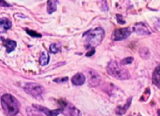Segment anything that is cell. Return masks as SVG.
Returning <instances> with one entry per match:
<instances>
[{"label":"cell","mask_w":160,"mask_h":116,"mask_svg":"<svg viewBox=\"0 0 160 116\" xmlns=\"http://www.w3.org/2000/svg\"><path fill=\"white\" fill-rule=\"evenodd\" d=\"M105 37V31L102 28L96 27L88 31L84 34V45L88 48H94L98 46Z\"/></svg>","instance_id":"1"},{"label":"cell","mask_w":160,"mask_h":116,"mask_svg":"<svg viewBox=\"0 0 160 116\" xmlns=\"http://www.w3.org/2000/svg\"><path fill=\"white\" fill-rule=\"evenodd\" d=\"M24 90L33 97H38L43 92V88L35 83H28L24 86Z\"/></svg>","instance_id":"5"},{"label":"cell","mask_w":160,"mask_h":116,"mask_svg":"<svg viewBox=\"0 0 160 116\" xmlns=\"http://www.w3.org/2000/svg\"><path fill=\"white\" fill-rule=\"evenodd\" d=\"M159 116H160V110L159 111Z\"/></svg>","instance_id":"22"},{"label":"cell","mask_w":160,"mask_h":116,"mask_svg":"<svg viewBox=\"0 0 160 116\" xmlns=\"http://www.w3.org/2000/svg\"><path fill=\"white\" fill-rule=\"evenodd\" d=\"M1 104L5 114L8 116H14L20 111V103L9 94H6L1 98Z\"/></svg>","instance_id":"2"},{"label":"cell","mask_w":160,"mask_h":116,"mask_svg":"<svg viewBox=\"0 0 160 116\" xmlns=\"http://www.w3.org/2000/svg\"><path fill=\"white\" fill-rule=\"evenodd\" d=\"M59 104L60 105L59 109L61 110L63 115L67 116H81V112L77 109L76 107L73 105V104H70V103L67 102V101H63V100H60L59 101Z\"/></svg>","instance_id":"4"},{"label":"cell","mask_w":160,"mask_h":116,"mask_svg":"<svg viewBox=\"0 0 160 116\" xmlns=\"http://www.w3.org/2000/svg\"><path fill=\"white\" fill-rule=\"evenodd\" d=\"M134 61V58L132 57H129V58H127V59H123V61L121 62L122 65H127V64H130Z\"/></svg>","instance_id":"19"},{"label":"cell","mask_w":160,"mask_h":116,"mask_svg":"<svg viewBox=\"0 0 160 116\" xmlns=\"http://www.w3.org/2000/svg\"><path fill=\"white\" fill-rule=\"evenodd\" d=\"M94 54H95V49H94V48H92V49L91 50V51H89L88 53H87V54H86V56H92V55H94Z\"/></svg>","instance_id":"21"},{"label":"cell","mask_w":160,"mask_h":116,"mask_svg":"<svg viewBox=\"0 0 160 116\" xmlns=\"http://www.w3.org/2000/svg\"><path fill=\"white\" fill-rule=\"evenodd\" d=\"M131 34V31L129 28H121V29H117L113 33L114 41H122L128 38Z\"/></svg>","instance_id":"6"},{"label":"cell","mask_w":160,"mask_h":116,"mask_svg":"<svg viewBox=\"0 0 160 116\" xmlns=\"http://www.w3.org/2000/svg\"><path fill=\"white\" fill-rule=\"evenodd\" d=\"M67 80H68V78L67 77H64V78H60V79H56L54 80L55 82H57V83H61V82H66V81H67Z\"/></svg>","instance_id":"20"},{"label":"cell","mask_w":160,"mask_h":116,"mask_svg":"<svg viewBox=\"0 0 160 116\" xmlns=\"http://www.w3.org/2000/svg\"><path fill=\"white\" fill-rule=\"evenodd\" d=\"M49 55H48V52H46L45 51H42V54H41L40 59H39V62L42 65H46L49 62Z\"/></svg>","instance_id":"12"},{"label":"cell","mask_w":160,"mask_h":116,"mask_svg":"<svg viewBox=\"0 0 160 116\" xmlns=\"http://www.w3.org/2000/svg\"><path fill=\"white\" fill-rule=\"evenodd\" d=\"M56 8H57V4H56V2L53 1V0H49V1H48V6H47V9H48V13H53V12L56 10Z\"/></svg>","instance_id":"15"},{"label":"cell","mask_w":160,"mask_h":116,"mask_svg":"<svg viewBox=\"0 0 160 116\" xmlns=\"http://www.w3.org/2000/svg\"><path fill=\"white\" fill-rule=\"evenodd\" d=\"M138 116H141V115H138Z\"/></svg>","instance_id":"23"},{"label":"cell","mask_w":160,"mask_h":116,"mask_svg":"<svg viewBox=\"0 0 160 116\" xmlns=\"http://www.w3.org/2000/svg\"><path fill=\"white\" fill-rule=\"evenodd\" d=\"M38 110L37 109H36V110H34V109H31V108H28V116H42L38 113Z\"/></svg>","instance_id":"17"},{"label":"cell","mask_w":160,"mask_h":116,"mask_svg":"<svg viewBox=\"0 0 160 116\" xmlns=\"http://www.w3.org/2000/svg\"><path fill=\"white\" fill-rule=\"evenodd\" d=\"M71 81L74 85L81 86L84 84V82H85V76L82 73H78V74H76L72 78Z\"/></svg>","instance_id":"9"},{"label":"cell","mask_w":160,"mask_h":116,"mask_svg":"<svg viewBox=\"0 0 160 116\" xmlns=\"http://www.w3.org/2000/svg\"><path fill=\"white\" fill-rule=\"evenodd\" d=\"M3 43H4L5 47H6V52L8 53H10L11 51H13V50L15 49L16 46H17L16 41L12 40H9V39H8V40H5L4 41H3Z\"/></svg>","instance_id":"11"},{"label":"cell","mask_w":160,"mask_h":116,"mask_svg":"<svg viewBox=\"0 0 160 116\" xmlns=\"http://www.w3.org/2000/svg\"><path fill=\"white\" fill-rule=\"evenodd\" d=\"M134 31L141 35H147V34H150L152 33L149 27L144 23H136L134 26Z\"/></svg>","instance_id":"7"},{"label":"cell","mask_w":160,"mask_h":116,"mask_svg":"<svg viewBox=\"0 0 160 116\" xmlns=\"http://www.w3.org/2000/svg\"><path fill=\"white\" fill-rule=\"evenodd\" d=\"M99 76H98L97 73H95V72H92L91 73V76H90V84L92 86H97L99 83Z\"/></svg>","instance_id":"13"},{"label":"cell","mask_w":160,"mask_h":116,"mask_svg":"<svg viewBox=\"0 0 160 116\" xmlns=\"http://www.w3.org/2000/svg\"><path fill=\"white\" fill-rule=\"evenodd\" d=\"M107 72L110 76L119 80H128L130 78V73L128 70L115 61L109 62L107 66Z\"/></svg>","instance_id":"3"},{"label":"cell","mask_w":160,"mask_h":116,"mask_svg":"<svg viewBox=\"0 0 160 116\" xmlns=\"http://www.w3.org/2000/svg\"><path fill=\"white\" fill-rule=\"evenodd\" d=\"M50 51H51L52 53H53V54H56V53H58L60 51V46H59L58 44H52L51 45H50Z\"/></svg>","instance_id":"16"},{"label":"cell","mask_w":160,"mask_h":116,"mask_svg":"<svg viewBox=\"0 0 160 116\" xmlns=\"http://www.w3.org/2000/svg\"><path fill=\"white\" fill-rule=\"evenodd\" d=\"M0 25L1 27L4 30H9L12 27V23L9 19L2 18L0 20Z\"/></svg>","instance_id":"14"},{"label":"cell","mask_w":160,"mask_h":116,"mask_svg":"<svg viewBox=\"0 0 160 116\" xmlns=\"http://www.w3.org/2000/svg\"><path fill=\"white\" fill-rule=\"evenodd\" d=\"M26 31H27V33L29 34V35L31 36V37H42V35H41L40 34H38V33L34 32V31H30V30L27 29Z\"/></svg>","instance_id":"18"},{"label":"cell","mask_w":160,"mask_h":116,"mask_svg":"<svg viewBox=\"0 0 160 116\" xmlns=\"http://www.w3.org/2000/svg\"><path fill=\"white\" fill-rule=\"evenodd\" d=\"M152 80L155 85L160 89V65L155 70L152 76Z\"/></svg>","instance_id":"10"},{"label":"cell","mask_w":160,"mask_h":116,"mask_svg":"<svg viewBox=\"0 0 160 116\" xmlns=\"http://www.w3.org/2000/svg\"><path fill=\"white\" fill-rule=\"evenodd\" d=\"M34 107L36 108L37 109H38L41 112H42V113H44L47 116H57L61 112V110L59 109H57V110L50 111L48 110L47 108L42 107V106H40V105H35V104H34Z\"/></svg>","instance_id":"8"}]
</instances>
